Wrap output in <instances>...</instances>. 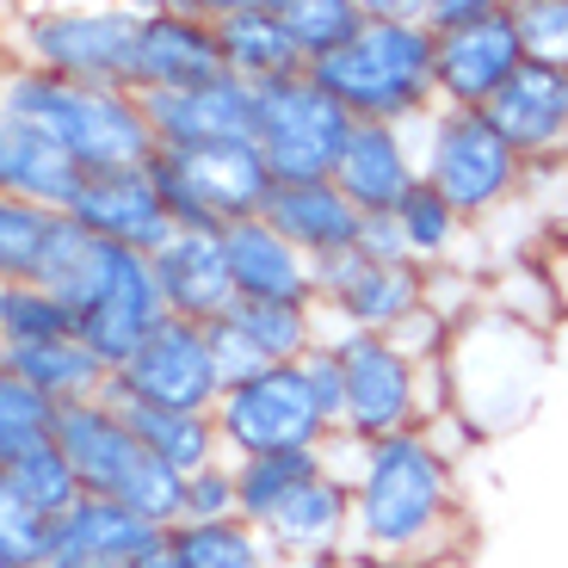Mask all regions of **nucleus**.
Returning <instances> with one entry per match:
<instances>
[{
  "mask_svg": "<svg viewBox=\"0 0 568 568\" xmlns=\"http://www.w3.org/2000/svg\"><path fill=\"white\" fill-rule=\"evenodd\" d=\"M469 513L457 469L445 464L426 433L377 439L365 476L353 483V556L358 562H408V568H452L469 550Z\"/></svg>",
  "mask_w": 568,
  "mask_h": 568,
  "instance_id": "nucleus-1",
  "label": "nucleus"
},
{
  "mask_svg": "<svg viewBox=\"0 0 568 568\" xmlns=\"http://www.w3.org/2000/svg\"><path fill=\"white\" fill-rule=\"evenodd\" d=\"M426 0H365V26L353 43L315 62V87L346 105L353 124H426L439 112V69H433V31Z\"/></svg>",
  "mask_w": 568,
  "mask_h": 568,
  "instance_id": "nucleus-2",
  "label": "nucleus"
},
{
  "mask_svg": "<svg viewBox=\"0 0 568 568\" xmlns=\"http://www.w3.org/2000/svg\"><path fill=\"white\" fill-rule=\"evenodd\" d=\"M0 112L26 118L81 173L149 168L155 161V130H149V112L130 87H74L57 81V74L0 62Z\"/></svg>",
  "mask_w": 568,
  "mask_h": 568,
  "instance_id": "nucleus-3",
  "label": "nucleus"
},
{
  "mask_svg": "<svg viewBox=\"0 0 568 568\" xmlns=\"http://www.w3.org/2000/svg\"><path fill=\"white\" fill-rule=\"evenodd\" d=\"M452 414L476 433V445L507 439L538 414L544 377H550V334L513 322L500 310H483L469 327L452 334Z\"/></svg>",
  "mask_w": 568,
  "mask_h": 568,
  "instance_id": "nucleus-4",
  "label": "nucleus"
},
{
  "mask_svg": "<svg viewBox=\"0 0 568 568\" xmlns=\"http://www.w3.org/2000/svg\"><path fill=\"white\" fill-rule=\"evenodd\" d=\"M142 7H13L0 19V62L74 87H130V43Z\"/></svg>",
  "mask_w": 568,
  "mask_h": 568,
  "instance_id": "nucleus-5",
  "label": "nucleus"
},
{
  "mask_svg": "<svg viewBox=\"0 0 568 568\" xmlns=\"http://www.w3.org/2000/svg\"><path fill=\"white\" fill-rule=\"evenodd\" d=\"M414 142H420V185H433L464 223H488L531 180V168L513 155L507 136L483 112L439 105L426 124H414Z\"/></svg>",
  "mask_w": 568,
  "mask_h": 568,
  "instance_id": "nucleus-6",
  "label": "nucleus"
},
{
  "mask_svg": "<svg viewBox=\"0 0 568 568\" xmlns=\"http://www.w3.org/2000/svg\"><path fill=\"white\" fill-rule=\"evenodd\" d=\"M173 229L192 235H223L229 223L260 216L272 192V173L254 142H223V149H155L149 161Z\"/></svg>",
  "mask_w": 568,
  "mask_h": 568,
  "instance_id": "nucleus-7",
  "label": "nucleus"
},
{
  "mask_svg": "<svg viewBox=\"0 0 568 568\" xmlns=\"http://www.w3.org/2000/svg\"><path fill=\"white\" fill-rule=\"evenodd\" d=\"M353 118L334 93L315 87V74H284L272 87H254V149L272 180H334Z\"/></svg>",
  "mask_w": 568,
  "mask_h": 568,
  "instance_id": "nucleus-8",
  "label": "nucleus"
},
{
  "mask_svg": "<svg viewBox=\"0 0 568 568\" xmlns=\"http://www.w3.org/2000/svg\"><path fill=\"white\" fill-rule=\"evenodd\" d=\"M211 420H216V439H223L229 464L272 457V452H315L327 439V420L315 414L310 384H303L297 365H272L254 384L223 389Z\"/></svg>",
  "mask_w": 568,
  "mask_h": 568,
  "instance_id": "nucleus-9",
  "label": "nucleus"
},
{
  "mask_svg": "<svg viewBox=\"0 0 568 568\" xmlns=\"http://www.w3.org/2000/svg\"><path fill=\"white\" fill-rule=\"evenodd\" d=\"M426 297V272L396 260H365L358 247L322 260L315 266V322L322 341H346V334H396Z\"/></svg>",
  "mask_w": 568,
  "mask_h": 568,
  "instance_id": "nucleus-10",
  "label": "nucleus"
},
{
  "mask_svg": "<svg viewBox=\"0 0 568 568\" xmlns=\"http://www.w3.org/2000/svg\"><path fill=\"white\" fill-rule=\"evenodd\" d=\"M112 402L130 408H168V414H216L223 402V377L211 358V327L192 322H161V334L130 358L124 371H112Z\"/></svg>",
  "mask_w": 568,
  "mask_h": 568,
  "instance_id": "nucleus-11",
  "label": "nucleus"
},
{
  "mask_svg": "<svg viewBox=\"0 0 568 568\" xmlns=\"http://www.w3.org/2000/svg\"><path fill=\"white\" fill-rule=\"evenodd\" d=\"M223 43L211 7H142L130 43V93H192L223 81Z\"/></svg>",
  "mask_w": 568,
  "mask_h": 568,
  "instance_id": "nucleus-12",
  "label": "nucleus"
},
{
  "mask_svg": "<svg viewBox=\"0 0 568 568\" xmlns=\"http://www.w3.org/2000/svg\"><path fill=\"white\" fill-rule=\"evenodd\" d=\"M341 353V384H346V433H358L365 445L414 433V358L402 353L389 334H346L334 341Z\"/></svg>",
  "mask_w": 568,
  "mask_h": 568,
  "instance_id": "nucleus-13",
  "label": "nucleus"
},
{
  "mask_svg": "<svg viewBox=\"0 0 568 568\" xmlns=\"http://www.w3.org/2000/svg\"><path fill=\"white\" fill-rule=\"evenodd\" d=\"M433 69H439V105L457 112H483L513 74L526 69V50H519V26H513L507 0H488L483 13L457 31L433 38Z\"/></svg>",
  "mask_w": 568,
  "mask_h": 568,
  "instance_id": "nucleus-14",
  "label": "nucleus"
},
{
  "mask_svg": "<svg viewBox=\"0 0 568 568\" xmlns=\"http://www.w3.org/2000/svg\"><path fill=\"white\" fill-rule=\"evenodd\" d=\"M69 216L87 229V235H100V242L124 247V254H142L155 260L161 247L180 235L168 216V199H161V185L149 168H112V173H81V192H74Z\"/></svg>",
  "mask_w": 568,
  "mask_h": 568,
  "instance_id": "nucleus-15",
  "label": "nucleus"
},
{
  "mask_svg": "<svg viewBox=\"0 0 568 568\" xmlns=\"http://www.w3.org/2000/svg\"><path fill=\"white\" fill-rule=\"evenodd\" d=\"M483 118L507 136V149L526 161L531 173L568 168V74L526 62V69L483 105Z\"/></svg>",
  "mask_w": 568,
  "mask_h": 568,
  "instance_id": "nucleus-16",
  "label": "nucleus"
},
{
  "mask_svg": "<svg viewBox=\"0 0 568 568\" xmlns=\"http://www.w3.org/2000/svg\"><path fill=\"white\" fill-rule=\"evenodd\" d=\"M57 452L69 457L81 495H100V500H124V488L149 464L136 433H130V420H124V408L112 396L57 408Z\"/></svg>",
  "mask_w": 568,
  "mask_h": 568,
  "instance_id": "nucleus-17",
  "label": "nucleus"
},
{
  "mask_svg": "<svg viewBox=\"0 0 568 568\" xmlns=\"http://www.w3.org/2000/svg\"><path fill=\"white\" fill-rule=\"evenodd\" d=\"M168 531H155L149 519L124 507V500H100L81 495L62 519H50L43 531V556L38 568H130L155 550Z\"/></svg>",
  "mask_w": 568,
  "mask_h": 568,
  "instance_id": "nucleus-18",
  "label": "nucleus"
},
{
  "mask_svg": "<svg viewBox=\"0 0 568 568\" xmlns=\"http://www.w3.org/2000/svg\"><path fill=\"white\" fill-rule=\"evenodd\" d=\"M142 100V93H136ZM155 149H223V142H254V87L223 74L192 93H149L142 100Z\"/></svg>",
  "mask_w": 568,
  "mask_h": 568,
  "instance_id": "nucleus-19",
  "label": "nucleus"
},
{
  "mask_svg": "<svg viewBox=\"0 0 568 568\" xmlns=\"http://www.w3.org/2000/svg\"><path fill=\"white\" fill-rule=\"evenodd\" d=\"M161 322H168V303H161L155 272H149V260H142V254H130L124 266H118L112 291H105V297L74 322V341L100 358L105 371H124L130 358L161 334Z\"/></svg>",
  "mask_w": 568,
  "mask_h": 568,
  "instance_id": "nucleus-20",
  "label": "nucleus"
},
{
  "mask_svg": "<svg viewBox=\"0 0 568 568\" xmlns=\"http://www.w3.org/2000/svg\"><path fill=\"white\" fill-rule=\"evenodd\" d=\"M260 223H266L272 235H284L303 260L322 266V260L358 247L365 216L353 211V199H346L334 180H272L266 204H260Z\"/></svg>",
  "mask_w": 568,
  "mask_h": 568,
  "instance_id": "nucleus-21",
  "label": "nucleus"
},
{
  "mask_svg": "<svg viewBox=\"0 0 568 568\" xmlns=\"http://www.w3.org/2000/svg\"><path fill=\"white\" fill-rule=\"evenodd\" d=\"M334 185L353 199L358 216H396L402 199L420 185V142L402 124H358L346 142Z\"/></svg>",
  "mask_w": 568,
  "mask_h": 568,
  "instance_id": "nucleus-22",
  "label": "nucleus"
},
{
  "mask_svg": "<svg viewBox=\"0 0 568 568\" xmlns=\"http://www.w3.org/2000/svg\"><path fill=\"white\" fill-rule=\"evenodd\" d=\"M161 284V303H168L173 322H192V327H216L229 310H235V278H229V260H223V235H192L180 229L155 260H149Z\"/></svg>",
  "mask_w": 568,
  "mask_h": 568,
  "instance_id": "nucleus-23",
  "label": "nucleus"
},
{
  "mask_svg": "<svg viewBox=\"0 0 568 568\" xmlns=\"http://www.w3.org/2000/svg\"><path fill=\"white\" fill-rule=\"evenodd\" d=\"M223 260L235 278L242 303H291V310H315V260H303L297 247L272 235L260 216L223 229Z\"/></svg>",
  "mask_w": 568,
  "mask_h": 568,
  "instance_id": "nucleus-24",
  "label": "nucleus"
},
{
  "mask_svg": "<svg viewBox=\"0 0 568 568\" xmlns=\"http://www.w3.org/2000/svg\"><path fill=\"white\" fill-rule=\"evenodd\" d=\"M284 562H322V556H353V495L327 476H310L297 495H284L272 519L260 526Z\"/></svg>",
  "mask_w": 568,
  "mask_h": 568,
  "instance_id": "nucleus-25",
  "label": "nucleus"
},
{
  "mask_svg": "<svg viewBox=\"0 0 568 568\" xmlns=\"http://www.w3.org/2000/svg\"><path fill=\"white\" fill-rule=\"evenodd\" d=\"M211 26H216V43H223V69L247 87H272L284 74L310 69L297 57L291 31L278 26V7L272 0H216Z\"/></svg>",
  "mask_w": 568,
  "mask_h": 568,
  "instance_id": "nucleus-26",
  "label": "nucleus"
},
{
  "mask_svg": "<svg viewBox=\"0 0 568 568\" xmlns=\"http://www.w3.org/2000/svg\"><path fill=\"white\" fill-rule=\"evenodd\" d=\"M124 260H130L124 247L100 242V235H87V229L74 223L69 211H62L57 229H50V242H43L38 284L74 315V322H81V315L93 310L105 291H112V278H118V266H124Z\"/></svg>",
  "mask_w": 568,
  "mask_h": 568,
  "instance_id": "nucleus-27",
  "label": "nucleus"
},
{
  "mask_svg": "<svg viewBox=\"0 0 568 568\" xmlns=\"http://www.w3.org/2000/svg\"><path fill=\"white\" fill-rule=\"evenodd\" d=\"M81 192V168L62 155L50 136L26 124V118L0 112V199H26L43 211H69Z\"/></svg>",
  "mask_w": 568,
  "mask_h": 568,
  "instance_id": "nucleus-28",
  "label": "nucleus"
},
{
  "mask_svg": "<svg viewBox=\"0 0 568 568\" xmlns=\"http://www.w3.org/2000/svg\"><path fill=\"white\" fill-rule=\"evenodd\" d=\"M0 365L13 371L19 384L38 389L43 402H57V408L100 402L105 389H112V371L87 353L74 334H62V341H38V346H13V353H0Z\"/></svg>",
  "mask_w": 568,
  "mask_h": 568,
  "instance_id": "nucleus-29",
  "label": "nucleus"
},
{
  "mask_svg": "<svg viewBox=\"0 0 568 568\" xmlns=\"http://www.w3.org/2000/svg\"><path fill=\"white\" fill-rule=\"evenodd\" d=\"M130 420V433H136L142 457H155V464L180 469V476H199V469L211 464H229L223 457V439H216V420L211 414H168V408H130V402H118Z\"/></svg>",
  "mask_w": 568,
  "mask_h": 568,
  "instance_id": "nucleus-30",
  "label": "nucleus"
},
{
  "mask_svg": "<svg viewBox=\"0 0 568 568\" xmlns=\"http://www.w3.org/2000/svg\"><path fill=\"white\" fill-rule=\"evenodd\" d=\"M180 568H284L272 538L247 519H223V526H180L168 531Z\"/></svg>",
  "mask_w": 568,
  "mask_h": 568,
  "instance_id": "nucleus-31",
  "label": "nucleus"
},
{
  "mask_svg": "<svg viewBox=\"0 0 568 568\" xmlns=\"http://www.w3.org/2000/svg\"><path fill=\"white\" fill-rule=\"evenodd\" d=\"M396 229H402V247H408V266H420V272L457 266V247H464V235H469V223L433 192V185H414L408 199H402Z\"/></svg>",
  "mask_w": 568,
  "mask_h": 568,
  "instance_id": "nucleus-32",
  "label": "nucleus"
},
{
  "mask_svg": "<svg viewBox=\"0 0 568 568\" xmlns=\"http://www.w3.org/2000/svg\"><path fill=\"white\" fill-rule=\"evenodd\" d=\"M229 322L260 346L266 365H303V358L322 346V322H315V310H291V303H235Z\"/></svg>",
  "mask_w": 568,
  "mask_h": 568,
  "instance_id": "nucleus-33",
  "label": "nucleus"
},
{
  "mask_svg": "<svg viewBox=\"0 0 568 568\" xmlns=\"http://www.w3.org/2000/svg\"><path fill=\"white\" fill-rule=\"evenodd\" d=\"M272 7H278V26L291 31V43L310 69L322 57H334L341 43H353L358 26H365V0H272Z\"/></svg>",
  "mask_w": 568,
  "mask_h": 568,
  "instance_id": "nucleus-34",
  "label": "nucleus"
},
{
  "mask_svg": "<svg viewBox=\"0 0 568 568\" xmlns=\"http://www.w3.org/2000/svg\"><path fill=\"white\" fill-rule=\"evenodd\" d=\"M310 476H322V452H272V457H247L235 464V495H242V519L266 526L272 507L284 495H297Z\"/></svg>",
  "mask_w": 568,
  "mask_h": 568,
  "instance_id": "nucleus-35",
  "label": "nucleus"
},
{
  "mask_svg": "<svg viewBox=\"0 0 568 568\" xmlns=\"http://www.w3.org/2000/svg\"><path fill=\"white\" fill-rule=\"evenodd\" d=\"M62 334H74V315L62 310L38 278L0 284V353L38 346V341H62Z\"/></svg>",
  "mask_w": 568,
  "mask_h": 568,
  "instance_id": "nucleus-36",
  "label": "nucleus"
},
{
  "mask_svg": "<svg viewBox=\"0 0 568 568\" xmlns=\"http://www.w3.org/2000/svg\"><path fill=\"white\" fill-rule=\"evenodd\" d=\"M50 439H57V402H43L38 389L19 384L13 371L0 365V469Z\"/></svg>",
  "mask_w": 568,
  "mask_h": 568,
  "instance_id": "nucleus-37",
  "label": "nucleus"
},
{
  "mask_svg": "<svg viewBox=\"0 0 568 568\" xmlns=\"http://www.w3.org/2000/svg\"><path fill=\"white\" fill-rule=\"evenodd\" d=\"M7 483H13V495L26 500L38 519H62V513L81 500V483H74V469H69V457L57 452V439L50 445H38V452H26L19 464H7L0 469Z\"/></svg>",
  "mask_w": 568,
  "mask_h": 568,
  "instance_id": "nucleus-38",
  "label": "nucleus"
},
{
  "mask_svg": "<svg viewBox=\"0 0 568 568\" xmlns=\"http://www.w3.org/2000/svg\"><path fill=\"white\" fill-rule=\"evenodd\" d=\"M57 216L62 211H43V204H26V199H0V284L38 278L43 242H50Z\"/></svg>",
  "mask_w": 568,
  "mask_h": 568,
  "instance_id": "nucleus-39",
  "label": "nucleus"
},
{
  "mask_svg": "<svg viewBox=\"0 0 568 568\" xmlns=\"http://www.w3.org/2000/svg\"><path fill=\"white\" fill-rule=\"evenodd\" d=\"M513 26H519V50L538 69L568 74V0H507Z\"/></svg>",
  "mask_w": 568,
  "mask_h": 568,
  "instance_id": "nucleus-40",
  "label": "nucleus"
},
{
  "mask_svg": "<svg viewBox=\"0 0 568 568\" xmlns=\"http://www.w3.org/2000/svg\"><path fill=\"white\" fill-rule=\"evenodd\" d=\"M124 507L136 513V519H149L155 531H180V519H185V476L149 457L142 476L124 488Z\"/></svg>",
  "mask_w": 568,
  "mask_h": 568,
  "instance_id": "nucleus-41",
  "label": "nucleus"
},
{
  "mask_svg": "<svg viewBox=\"0 0 568 568\" xmlns=\"http://www.w3.org/2000/svg\"><path fill=\"white\" fill-rule=\"evenodd\" d=\"M223 519H242L235 464H211L199 476H185V519L180 526H223Z\"/></svg>",
  "mask_w": 568,
  "mask_h": 568,
  "instance_id": "nucleus-42",
  "label": "nucleus"
},
{
  "mask_svg": "<svg viewBox=\"0 0 568 568\" xmlns=\"http://www.w3.org/2000/svg\"><path fill=\"white\" fill-rule=\"evenodd\" d=\"M43 531H50V519H38V513H31L26 500L13 495V483L0 476V550L13 556L19 568H38V556H43Z\"/></svg>",
  "mask_w": 568,
  "mask_h": 568,
  "instance_id": "nucleus-43",
  "label": "nucleus"
},
{
  "mask_svg": "<svg viewBox=\"0 0 568 568\" xmlns=\"http://www.w3.org/2000/svg\"><path fill=\"white\" fill-rule=\"evenodd\" d=\"M297 371H303V384H310L315 414L327 420V433H341V420H346V384H341V353H334V341H322Z\"/></svg>",
  "mask_w": 568,
  "mask_h": 568,
  "instance_id": "nucleus-44",
  "label": "nucleus"
},
{
  "mask_svg": "<svg viewBox=\"0 0 568 568\" xmlns=\"http://www.w3.org/2000/svg\"><path fill=\"white\" fill-rule=\"evenodd\" d=\"M211 358H216V377H223V389H242V384H254V377H266V371H272L266 358H260V346L247 341V334L229 322V315L211 327Z\"/></svg>",
  "mask_w": 568,
  "mask_h": 568,
  "instance_id": "nucleus-45",
  "label": "nucleus"
},
{
  "mask_svg": "<svg viewBox=\"0 0 568 568\" xmlns=\"http://www.w3.org/2000/svg\"><path fill=\"white\" fill-rule=\"evenodd\" d=\"M389 341H396L402 353L414 358V365H426V358H445V353H452V327H445L439 315H433V310L420 303V310H414L408 322H402L396 334H389Z\"/></svg>",
  "mask_w": 568,
  "mask_h": 568,
  "instance_id": "nucleus-46",
  "label": "nucleus"
},
{
  "mask_svg": "<svg viewBox=\"0 0 568 568\" xmlns=\"http://www.w3.org/2000/svg\"><path fill=\"white\" fill-rule=\"evenodd\" d=\"M526 266L544 278V291H550L556 315H568V229H550L538 247L526 254Z\"/></svg>",
  "mask_w": 568,
  "mask_h": 568,
  "instance_id": "nucleus-47",
  "label": "nucleus"
},
{
  "mask_svg": "<svg viewBox=\"0 0 568 568\" xmlns=\"http://www.w3.org/2000/svg\"><path fill=\"white\" fill-rule=\"evenodd\" d=\"M315 452H322V476H327V483H341L346 495H353V483L365 476V457H371V445L358 439V433H346V426H341V433H327V439L315 445Z\"/></svg>",
  "mask_w": 568,
  "mask_h": 568,
  "instance_id": "nucleus-48",
  "label": "nucleus"
},
{
  "mask_svg": "<svg viewBox=\"0 0 568 568\" xmlns=\"http://www.w3.org/2000/svg\"><path fill=\"white\" fill-rule=\"evenodd\" d=\"M420 433H426V445H433V452H439V457H445V464H452V469L464 464L469 452H476V433H469V426L457 420V414H439V420H426Z\"/></svg>",
  "mask_w": 568,
  "mask_h": 568,
  "instance_id": "nucleus-49",
  "label": "nucleus"
},
{
  "mask_svg": "<svg viewBox=\"0 0 568 568\" xmlns=\"http://www.w3.org/2000/svg\"><path fill=\"white\" fill-rule=\"evenodd\" d=\"M358 254H365V260H384V266H396V260H408V247H402V229H396V216H365V229H358Z\"/></svg>",
  "mask_w": 568,
  "mask_h": 568,
  "instance_id": "nucleus-50",
  "label": "nucleus"
},
{
  "mask_svg": "<svg viewBox=\"0 0 568 568\" xmlns=\"http://www.w3.org/2000/svg\"><path fill=\"white\" fill-rule=\"evenodd\" d=\"M130 568H180V556H173V538H161L155 550L142 556V562H130Z\"/></svg>",
  "mask_w": 568,
  "mask_h": 568,
  "instance_id": "nucleus-51",
  "label": "nucleus"
},
{
  "mask_svg": "<svg viewBox=\"0 0 568 568\" xmlns=\"http://www.w3.org/2000/svg\"><path fill=\"white\" fill-rule=\"evenodd\" d=\"M284 568H365L358 556H322V562H284Z\"/></svg>",
  "mask_w": 568,
  "mask_h": 568,
  "instance_id": "nucleus-52",
  "label": "nucleus"
},
{
  "mask_svg": "<svg viewBox=\"0 0 568 568\" xmlns=\"http://www.w3.org/2000/svg\"><path fill=\"white\" fill-rule=\"evenodd\" d=\"M365 568H408V562H365Z\"/></svg>",
  "mask_w": 568,
  "mask_h": 568,
  "instance_id": "nucleus-53",
  "label": "nucleus"
},
{
  "mask_svg": "<svg viewBox=\"0 0 568 568\" xmlns=\"http://www.w3.org/2000/svg\"><path fill=\"white\" fill-rule=\"evenodd\" d=\"M0 568H19V562H13V556H7V550H0Z\"/></svg>",
  "mask_w": 568,
  "mask_h": 568,
  "instance_id": "nucleus-54",
  "label": "nucleus"
}]
</instances>
